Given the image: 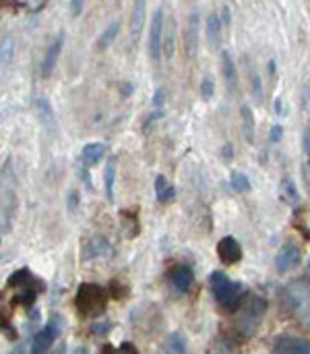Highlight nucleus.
I'll list each match as a JSON object with an SVG mask.
<instances>
[{
	"label": "nucleus",
	"mask_w": 310,
	"mask_h": 354,
	"mask_svg": "<svg viewBox=\"0 0 310 354\" xmlns=\"http://www.w3.org/2000/svg\"><path fill=\"white\" fill-rule=\"evenodd\" d=\"M106 151H108V145L101 143V141L87 143V145H83V149H81V162H83L85 166L91 168V166H95V164H99V162L104 160Z\"/></svg>",
	"instance_id": "nucleus-14"
},
{
	"label": "nucleus",
	"mask_w": 310,
	"mask_h": 354,
	"mask_svg": "<svg viewBox=\"0 0 310 354\" xmlns=\"http://www.w3.org/2000/svg\"><path fill=\"white\" fill-rule=\"evenodd\" d=\"M162 37H164V10L155 8L151 23H149V37H147V48H149V58L153 62L159 60L162 56Z\"/></svg>",
	"instance_id": "nucleus-5"
},
{
	"label": "nucleus",
	"mask_w": 310,
	"mask_h": 354,
	"mask_svg": "<svg viewBox=\"0 0 310 354\" xmlns=\"http://www.w3.org/2000/svg\"><path fill=\"white\" fill-rule=\"evenodd\" d=\"M271 351L282 354H310V340L292 334H282L273 340Z\"/></svg>",
	"instance_id": "nucleus-9"
},
{
	"label": "nucleus",
	"mask_w": 310,
	"mask_h": 354,
	"mask_svg": "<svg viewBox=\"0 0 310 354\" xmlns=\"http://www.w3.org/2000/svg\"><path fill=\"white\" fill-rule=\"evenodd\" d=\"M145 17H147V10H145V0H135L133 12H130V35H133V37H139V33L143 31Z\"/></svg>",
	"instance_id": "nucleus-17"
},
{
	"label": "nucleus",
	"mask_w": 310,
	"mask_h": 354,
	"mask_svg": "<svg viewBox=\"0 0 310 354\" xmlns=\"http://www.w3.org/2000/svg\"><path fill=\"white\" fill-rule=\"evenodd\" d=\"M168 280H170V284H172V288H174L176 292L184 295V292H188L191 286L195 284V272H193L191 266L178 263V266H174V268L168 272Z\"/></svg>",
	"instance_id": "nucleus-10"
},
{
	"label": "nucleus",
	"mask_w": 310,
	"mask_h": 354,
	"mask_svg": "<svg viewBox=\"0 0 310 354\" xmlns=\"http://www.w3.org/2000/svg\"><path fill=\"white\" fill-rule=\"evenodd\" d=\"M280 191H282V199H284L286 203H290V205H298V203H300L298 187H296V183H294L290 176H284V178H282Z\"/></svg>",
	"instance_id": "nucleus-19"
},
{
	"label": "nucleus",
	"mask_w": 310,
	"mask_h": 354,
	"mask_svg": "<svg viewBox=\"0 0 310 354\" xmlns=\"http://www.w3.org/2000/svg\"><path fill=\"white\" fill-rule=\"evenodd\" d=\"M222 153H224V158H226V160H232V158H234V151H232V147H230V145H224V151H222Z\"/></svg>",
	"instance_id": "nucleus-40"
},
{
	"label": "nucleus",
	"mask_w": 310,
	"mask_h": 354,
	"mask_svg": "<svg viewBox=\"0 0 310 354\" xmlns=\"http://www.w3.org/2000/svg\"><path fill=\"white\" fill-rule=\"evenodd\" d=\"M184 48L191 58L197 54V48H199V12L197 10H193L188 17L186 33H184Z\"/></svg>",
	"instance_id": "nucleus-13"
},
{
	"label": "nucleus",
	"mask_w": 310,
	"mask_h": 354,
	"mask_svg": "<svg viewBox=\"0 0 310 354\" xmlns=\"http://www.w3.org/2000/svg\"><path fill=\"white\" fill-rule=\"evenodd\" d=\"M209 288L215 297V301L230 313H236L244 299V286L240 282H234L224 272H211L209 276Z\"/></svg>",
	"instance_id": "nucleus-3"
},
{
	"label": "nucleus",
	"mask_w": 310,
	"mask_h": 354,
	"mask_svg": "<svg viewBox=\"0 0 310 354\" xmlns=\"http://www.w3.org/2000/svg\"><path fill=\"white\" fill-rule=\"evenodd\" d=\"M213 93H215V83H213L209 77H205V79L201 81V97H203V100H211Z\"/></svg>",
	"instance_id": "nucleus-30"
},
{
	"label": "nucleus",
	"mask_w": 310,
	"mask_h": 354,
	"mask_svg": "<svg viewBox=\"0 0 310 354\" xmlns=\"http://www.w3.org/2000/svg\"><path fill=\"white\" fill-rule=\"evenodd\" d=\"M309 268H310V261H309Z\"/></svg>",
	"instance_id": "nucleus-43"
},
{
	"label": "nucleus",
	"mask_w": 310,
	"mask_h": 354,
	"mask_svg": "<svg viewBox=\"0 0 310 354\" xmlns=\"http://www.w3.org/2000/svg\"><path fill=\"white\" fill-rule=\"evenodd\" d=\"M222 71H224L228 87L232 91H236L238 89V71H236V64H234L232 54L228 50H222Z\"/></svg>",
	"instance_id": "nucleus-15"
},
{
	"label": "nucleus",
	"mask_w": 310,
	"mask_h": 354,
	"mask_svg": "<svg viewBox=\"0 0 310 354\" xmlns=\"http://www.w3.org/2000/svg\"><path fill=\"white\" fill-rule=\"evenodd\" d=\"M240 116H242V133L246 137L249 143L255 141V131H257V122H255V114H253V108L249 104H242L240 108Z\"/></svg>",
	"instance_id": "nucleus-18"
},
{
	"label": "nucleus",
	"mask_w": 310,
	"mask_h": 354,
	"mask_svg": "<svg viewBox=\"0 0 310 354\" xmlns=\"http://www.w3.org/2000/svg\"><path fill=\"white\" fill-rule=\"evenodd\" d=\"M12 48H14V41H12V37H4L2 41H0V66L10 58V54H12Z\"/></svg>",
	"instance_id": "nucleus-29"
},
{
	"label": "nucleus",
	"mask_w": 310,
	"mask_h": 354,
	"mask_svg": "<svg viewBox=\"0 0 310 354\" xmlns=\"http://www.w3.org/2000/svg\"><path fill=\"white\" fill-rule=\"evenodd\" d=\"M217 255H220V261L222 263L234 266V263L242 261V245L234 236H224L217 243Z\"/></svg>",
	"instance_id": "nucleus-11"
},
{
	"label": "nucleus",
	"mask_w": 310,
	"mask_h": 354,
	"mask_svg": "<svg viewBox=\"0 0 310 354\" xmlns=\"http://www.w3.org/2000/svg\"><path fill=\"white\" fill-rule=\"evenodd\" d=\"M282 137H284V127L282 124H273L271 127V133H269V141L271 143H280Z\"/></svg>",
	"instance_id": "nucleus-31"
},
{
	"label": "nucleus",
	"mask_w": 310,
	"mask_h": 354,
	"mask_svg": "<svg viewBox=\"0 0 310 354\" xmlns=\"http://www.w3.org/2000/svg\"><path fill=\"white\" fill-rule=\"evenodd\" d=\"M114 255V245L106 236H91L83 249H81V259L83 261H93V259H108Z\"/></svg>",
	"instance_id": "nucleus-6"
},
{
	"label": "nucleus",
	"mask_w": 310,
	"mask_h": 354,
	"mask_svg": "<svg viewBox=\"0 0 310 354\" xmlns=\"http://www.w3.org/2000/svg\"><path fill=\"white\" fill-rule=\"evenodd\" d=\"M155 195H157L159 203H170V201L176 199V189L164 174L155 176Z\"/></svg>",
	"instance_id": "nucleus-16"
},
{
	"label": "nucleus",
	"mask_w": 310,
	"mask_h": 354,
	"mask_svg": "<svg viewBox=\"0 0 310 354\" xmlns=\"http://www.w3.org/2000/svg\"><path fill=\"white\" fill-rule=\"evenodd\" d=\"M267 313V301L257 295H244L240 307L236 309V330L244 338H251L259 332Z\"/></svg>",
	"instance_id": "nucleus-1"
},
{
	"label": "nucleus",
	"mask_w": 310,
	"mask_h": 354,
	"mask_svg": "<svg viewBox=\"0 0 310 354\" xmlns=\"http://www.w3.org/2000/svg\"><path fill=\"white\" fill-rule=\"evenodd\" d=\"M166 351L174 354L186 353V338L180 332H172L166 340Z\"/></svg>",
	"instance_id": "nucleus-24"
},
{
	"label": "nucleus",
	"mask_w": 310,
	"mask_h": 354,
	"mask_svg": "<svg viewBox=\"0 0 310 354\" xmlns=\"http://www.w3.org/2000/svg\"><path fill=\"white\" fill-rule=\"evenodd\" d=\"M133 91H135V85H133V83H120V93H122V97H128Z\"/></svg>",
	"instance_id": "nucleus-35"
},
{
	"label": "nucleus",
	"mask_w": 310,
	"mask_h": 354,
	"mask_svg": "<svg viewBox=\"0 0 310 354\" xmlns=\"http://www.w3.org/2000/svg\"><path fill=\"white\" fill-rule=\"evenodd\" d=\"M307 176H309V180H310V162L307 164Z\"/></svg>",
	"instance_id": "nucleus-42"
},
{
	"label": "nucleus",
	"mask_w": 310,
	"mask_h": 354,
	"mask_svg": "<svg viewBox=\"0 0 310 354\" xmlns=\"http://www.w3.org/2000/svg\"><path fill=\"white\" fill-rule=\"evenodd\" d=\"M222 19H220V15L217 12H213V15H209V19H207V39H209V44L211 46H217L220 44V37H222Z\"/></svg>",
	"instance_id": "nucleus-22"
},
{
	"label": "nucleus",
	"mask_w": 310,
	"mask_h": 354,
	"mask_svg": "<svg viewBox=\"0 0 310 354\" xmlns=\"http://www.w3.org/2000/svg\"><path fill=\"white\" fill-rule=\"evenodd\" d=\"M222 15H224V17H220L222 23H224V25H230V23H232V15H230V8H228V6H224Z\"/></svg>",
	"instance_id": "nucleus-38"
},
{
	"label": "nucleus",
	"mask_w": 310,
	"mask_h": 354,
	"mask_svg": "<svg viewBox=\"0 0 310 354\" xmlns=\"http://www.w3.org/2000/svg\"><path fill=\"white\" fill-rule=\"evenodd\" d=\"M300 266V247L294 241H288L280 247L278 255H275V270L280 274H286L294 268Z\"/></svg>",
	"instance_id": "nucleus-8"
},
{
	"label": "nucleus",
	"mask_w": 310,
	"mask_h": 354,
	"mask_svg": "<svg viewBox=\"0 0 310 354\" xmlns=\"http://www.w3.org/2000/svg\"><path fill=\"white\" fill-rule=\"evenodd\" d=\"M83 6H85V0H70V12H72V17H79L83 12Z\"/></svg>",
	"instance_id": "nucleus-34"
},
{
	"label": "nucleus",
	"mask_w": 310,
	"mask_h": 354,
	"mask_svg": "<svg viewBox=\"0 0 310 354\" xmlns=\"http://www.w3.org/2000/svg\"><path fill=\"white\" fill-rule=\"evenodd\" d=\"M35 297H37V292L33 290V282H31L27 286H21V292L17 295V303L23 305L25 309H29L35 303Z\"/></svg>",
	"instance_id": "nucleus-26"
},
{
	"label": "nucleus",
	"mask_w": 310,
	"mask_h": 354,
	"mask_svg": "<svg viewBox=\"0 0 310 354\" xmlns=\"http://www.w3.org/2000/svg\"><path fill=\"white\" fill-rule=\"evenodd\" d=\"M282 110H284V104H282V97H278V100H275V112L282 114Z\"/></svg>",
	"instance_id": "nucleus-41"
},
{
	"label": "nucleus",
	"mask_w": 310,
	"mask_h": 354,
	"mask_svg": "<svg viewBox=\"0 0 310 354\" xmlns=\"http://www.w3.org/2000/svg\"><path fill=\"white\" fill-rule=\"evenodd\" d=\"M118 31H120V21H112V23L104 29V33L97 37V41H95L97 50H106V48H110V46H112V41L116 39Z\"/></svg>",
	"instance_id": "nucleus-21"
},
{
	"label": "nucleus",
	"mask_w": 310,
	"mask_h": 354,
	"mask_svg": "<svg viewBox=\"0 0 310 354\" xmlns=\"http://www.w3.org/2000/svg\"><path fill=\"white\" fill-rule=\"evenodd\" d=\"M246 73H249V81H251L253 93H255L257 97H261V95H263V81H261V75L257 73V68H255V64H253L251 60H249Z\"/></svg>",
	"instance_id": "nucleus-25"
},
{
	"label": "nucleus",
	"mask_w": 310,
	"mask_h": 354,
	"mask_svg": "<svg viewBox=\"0 0 310 354\" xmlns=\"http://www.w3.org/2000/svg\"><path fill=\"white\" fill-rule=\"evenodd\" d=\"M118 351H124V353H137V346H135V344H130V342H122Z\"/></svg>",
	"instance_id": "nucleus-39"
},
{
	"label": "nucleus",
	"mask_w": 310,
	"mask_h": 354,
	"mask_svg": "<svg viewBox=\"0 0 310 354\" xmlns=\"http://www.w3.org/2000/svg\"><path fill=\"white\" fill-rule=\"evenodd\" d=\"M35 110H37V114L46 120V122H52L54 120V112H52V106H50V102L46 100V97H37L35 102Z\"/></svg>",
	"instance_id": "nucleus-28"
},
{
	"label": "nucleus",
	"mask_w": 310,
	"mask_h": 354,
	"mask_svg": "<svg viewBox=\"0 0 310 354\" xmlns=\"http://www.w3.org/2000/svg\"><path fill=\"white\" fill-rule=\"evenodd\" d=\"M284 307L302 326H310V282L294 280L284 288Z\"/></svg>",
	"instance_id": "nucleus-2"
},
{
	"label": "nucleus",
	"mask_w": 310,
	"mask_h": 354,
	"mask_svg": "<svg viewBox=\"0 0 310 354\" xmlns=\"http://www.w3.org/2000/svg\"><path fill=\"white\" fill-rule=\"evenodd\" d=\"M58 334H60V324H58V319L54 317L52 322H48V324H46V326H43V328L33 336L31 353H35V354L48 353V351L52 348V344L56 342Z\"/></svg>",
	"instance_id": "nucleus-7"
},
{
	"label": "nucleus",
	"mask_w": 310,
	"mask_h": 354,
	"mask_svg": "<svg viewBox=\"0 0 310 354\" xmlns=\"http://www.w3.org/2000/svg\"><path fill=\"white\" fill-rule=\"evenodd\" d=\"M302 147H304V153L309 156L310 160V127L304 131V137H302Z\"/></svg>",
	"instance_id": "nucleus-37"
},
{
	"label": "nucleus",
	"mask_w": 310,
	"mask_h": 354,
	"mask_svg": "<svg viewBox=\"0 0 310 354\" xmlns=\"http://www.w3.org/2000/svg\"><path fill=\"white\" fill-rule=\"evenodd\" d=\"M31 282H33V276H31V272H29L27 268H23V270L14 272V274L8 278V286H17V288L27 286V284H31Z\"/></svg>",
	"instance_id": "nucleus-27"
},
{
	"label": "nucleus",
	"mask_w": 310,
	"mask_h": 354,
	"mask_svg": "<svg viewBox=\"0 0 310 354\" xmlns=\"http://www.w3.org/2000/svg\"><path fill=\"white\" fill-rule=\"evenodd\" d=\"M110 328H112V326H110L108 322H99V324H95V326L91 328V332H93L95 336H101V334H108Z\"/></svg>",
	"instance_id": "nucleus-32"
},
{
	"label": "nucleus",
	"mask_w": 310,
	"mask_h": 354,
	"mask_svg": "<svg viewBox=\"0 0 310 354\" xmlns=\"http://www.w3.org/2000/svg\"><path fill=\"white\" fill-rule=\"evenodd\" d=\"M75 307L79 311V315L83 317H91L97 319L106 313L108 307V295L101 286L97 284H81L75 297Z\"/></svg>",
	"instance_id": "nucleus-4"
},
{
	"label": "nucleus",
	"mask_w": 310,
	"mask_h": 354,
	"mask_svg": "<svg viewBox=\"0 0 310 354\" xmlns=\"http://www.w3.org/2000/svg\"><path fill=\"white\" fill-rule=\"evenodd\" d=\"M62 46H64V33H58L56 39L48 46L46 54H43V60H41V77L48 79L54 68H56V62L60 58V52H62Z\"/></svg>",
	"instance_id": "nucleus-12"
},
{
	"label": "nucleus",
	"mask_w": 310,
	"mask_h": 354,
	"mask_svg": "<svg viewBox=\"0 0 310 354\" xmlns=\"http://www.w3.org/2000/svg\"><path fill=\"white\" fill-rule=\"evenodd\" d=\"M230 187L236 193H249L251 191V178L240 170H232L230 172Z\"/></svg>",
	"instance_id": "nucleus-23"
},
{
	"label": "nucleus",
	"mask_w": 310,
	"mask_h": 354,
	"mask_svg": "<svg viewBox=\"0 0 310 354\" xmlns=\"http://www.w3.org/2000/svg\"><path fill=\"white\" fill-rule=\"evenodd\" d=\"M104 183H106V197L108 201H114V185H116V158H110L104 170Z\"/></svg>",
	"instance_id": "nucleus-20"
},
{
	"label": "nucleus",
	"mask_w": 310,
	"mask_h": 354,
	"mask_svg": "<svg viewBox=\"0 0 310 354\" xmlns=\"http://www.w3.org/2000/svg\"><path fill=\"white\" fill-rule=\"evenodd\" d=\"M164 93H166V89H157L155 91V95H153V106L159 110V106L164 104Z\"/></svg>",
	"instance_id": "nucleus-36"
},
{
	"label": "nucleus",
	"mask_w": 310,
	"mask_h": 354,
	"mask_svg": "<svg viewBox=\"0 0 310 354\" xmlns=\"http://www.w3.org/2000/svg\"><path fill=\"white\" fill-rule=\"evenodd\" d=\"M162 114H164L162 110H155V112H151V114H149V118L143 122V131H147V129H149V127H151L155 120H159V118H162Z\"/></svg>",
	"instance_id": "nucleus-33"
}]
</instances>
